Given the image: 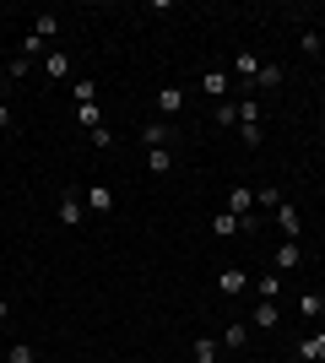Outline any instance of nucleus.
<instances>
[{"label":"nucleus","mask_w":325,"mask_h":363,"mask_svg":"<svg viewBox=\"0 0 325 363\" xmlns=\"http://www.w3.org/2000/svg\"><path fill=\"white\" fill-rule=\"evenodd\" d=\"M228 87H233V71H222V65H206L201 71V92L212 104H228Z\"/></svg>","instance_id":"f257e3e1"},{"label":"nucleus","mask_w":325,"mask_h":363,"mask_svg":"<svg viewBox=\"0 0 325 363\" xmlns=\"http://www.w3.org/2000/svg\"><path fill=\"white\" fill-rule=\"evenodd\" d=\"M217 293H222V298H244L249 293V272L244 266H222V272H217Z\"/></svg>","instance_id":"f03ea898"},{"label":"nucleus","mask_w":325,"mask_h":363,"mask_svg":"<svg viewBox=\"0 0 325 363\" xmlns=\"http://www.w3.org/2000/svg\"><path fill=\"white\" fill-rule=\"evenodd\" d=\"M55 217H60L65 228H76L81 217H87V201H81V190H60V201H55Z\"/></svg>","instance_id":"7ed1b4c3"},{"label":"nucleus","mask_w":325,"mask_h":363,"mask_svg":"<svg viewBox=\"0 0 325 363\" xmlns=\"http://www.w3.org/2000/svg\"><path fill=\"white\" fill-rule=\"evenodd\" d=\"M81 201H87V217H108L114 212V190H108V184H87Z\"/></svg>","instance_id":"20e7f679"},{"label":"nucleus","mask_w":325,"mask_h":363,"mask_svg":"<svg viewBox=\"0 0 325 363\" xmlns=\"http://www.w3.org/2000/svg\"><path fill=\"white\" fill-rule=\"evenodd\" d=\"M304 266V250H298V239H282L277 255H271V272H298Z\"/></svg>","instance_id":"39448f33"},{"label":"nucleus","mask_w":325,"mask_h":363,"mask_svg":"<svg viewBox=\"0 0 325 363\" xmlns=\"http://www.w3.org/2000/svg\"><path fill=\"white\" fill-rule=\"evenodd\" d=\"M222 212H233L239 223H244V217H255V190H244V184H233V190H228V206H222Z\"/></svg>","instance_id":"423d86ee"},{"label":"nucleus","mask_w":325,"mask_h":363,"mask_svg":"<svg viewBox=\"0 0 325 363\" xmlns=\"http://www.w3.org/2000/svg\"><path fill=\"white\" fill-rule=\"evenodd\" d=\"M228 71L239 76L244 87H255V76H261V55H249V49H239V55H233V65H228Z\"/></svg>","instance_id":"0eeeda50"},{"label":"nucleus","mask_w":325,"mask_h":363,"mask_svg":"<svg viewBox=\"0 0 325 363\" xmlns=\"http://www.w3.org/2000/svg\"><path fill=\"white\" fill-rule=\"evenodd\" d=\"M179 108H185V87H157V114H163V120H173V114H179Z\"/></svg>","instance_id":"6e6552de"},{"label":"nucleus","mask_w":325,"mask_h":363,"mask_svg":"<svg viewBox=\"0 0 325 363\" xmlns=\"http://www.w3.org/2000/svg\"><path fill=\"white\" fill-rule=\"evenodd\" d=\"M141 141H147V152H152V147H173L169 120H147V125H141Z\"/></svg>","instance_id":"1a4fd4ad"},{"label":"nucleus","mask_w":325,"mask_h":363,"mask_svg":"<svg viewBox=\"0 0 325 363\" xmlns=\"http://www.w3.org/2000/svg\"><path fill=\"white\" fill-rule=\"evenodd\" d=\"M282 76H287V71H282L277 60H261V76H255V92H266V98H271V92L282 87Z\"/></svg>","instance_id":"9d476101"},{"label":"nucleus","mask_w":325,"mask_h":363,"mask_svg":"<svg viewBox=\"0 0 325 363\" xmlns=\"http://www.w3.org/2000/svg\"><path fill=\"white\" fill-rule=\"evenodd\" d=\"M298 358H304V363H325V325H320V331H309L304 342H298Z\"/></svg>","instance_id":"9b49d317"},{"label":"nucleus","mask_w":325,"mask_h":363,"mask_svg":"<svg viewBox=\"0 0 325 363\" xmlns=\"http://www.w3.org/2000/svg\"><path fill=\"white\" fill-rule=\"evenodd\" d=\"M217 342H222V352H239V347H244V342H249V325H244V320H228Z\"/></svg>","instance_id":"f8f14e48"},{"label":"nucleus","mask_w":325,"mask_h":363,"mask_svg":"<svg viewBox=\"0 0 325 363\" xmlns=\"http://www.w3.org/2000/svg\"><path fill=\"white\" fill-rule=\"evenodd\" d=\"M44 76L49 82H65V76H71V55H65V49H49L44 55Z\"/></svg>","instance_id":"ddd939ff"},{"label":"nucleus","mask_w":325,"mask_h":363,"mask_svg":"<svg viewBox=\"0 0 325 363\" xmlns=\"http://www.w3.org/2000/svg\"><path fill=\"white\" fill-rule=\"evenodd\" d=\"M33 38L55 44V38H60V16H55V11H38V16H33Z\"/></svg>","instance_id":"4468645a"},{"label":"nucleus","mask_w":325,"mask_h":363,"mask_svg":"<svg viewBox=\"0 0 325 363\" xmlns=\"http://www.w3.org/2000/svg\"><path fill=\"white\" fill-rule=\"evenodd\" d=\"M249 320H255V331H277V325H282V309H277V303H266V298H261Z\"/></svg>","instance_id":"2eb2a0df"},{"label":"nucleus","mask_w":325,"mask_h":363,"mask_svg":"<svg viewBox=\"0 0 325 363\" xmlns=\"http://www.w3.org/2000/svg\"><path fill=\"white\" fill-rule=\"evenodd\" d=\"M277 228H282V233H293V239L304 233V217H298L293 201H282V206H277Z\"/></svg>","instance_id":"dca6fc26"},{"label":"nucleus","mask_w":325,"mask_h":363,"mask_svg":"<svg viewBox=\"0 0 325 363\" xmlns=\"http://www.w3.org/2000/svg\"><path fill=\"white\" fill-rule=\"evenodd\" d=\"M255 293H261L266 303H277V298H282V272H266V277H255Z\"/></svg>","instance_id":"f3484780"},{"label":"nucleus","mask_w":325,"mask_h":363,"mask_svg":"<svg viewBox=\"0 0 325 363\" xmlns=\"http://www.w3.org/2000/svg\"><path fill=\"white\" fill-rule=\"evenodd\" d=\"M261 114H266V104L249 92V98H239V125H261Z\"/></svg>","instance_id":"a211bd4d"},{"label":"nucleus","mask_w":325,"mask_h":363,"mask_svg":"<svg viewBox=\"0 0 325 363\" xmlns=\"http://www.w3.org/2000/svg\"><path fill=\"white\" fill-rule=\"evenodd\" d=\"M147 168L152 174H173V147H152L147 152Z\"/></svg>","instance_id":"6ab92c4d"},{"label":"nucleus","mask_w":325,"mask_h":363,"mask_svg":"<svg viewBox=\"0 0 325 363\" xmlns=\"http://www.w3.org/2000/svg\"><path fill=\"white\" fill-rule=\"evenodd\" d=\"M298 315L304 320H325V293H304V298H298Z\"/></svg>","instance_id":"aec40b11"},{"label":"nucleus","mask_w":325,"mask_h":363,"mask_svg":"<svg viewBox=\"0 0 325 363\" xmlns=\"http://www.w3.org/2000/svg\"><path fill=\"white\" fill-rule=\"evenodd\" d=\"M76 125L81 130H98V125H103V108L98 104H76Z\"/></svg>","instance_id":"412c9836"},{"label":"nucleus","mask_w":325,"mask_h":363,"mask_svg":"<svg viewBox=\"0 0 325 363\" xmlns=\"http://www.w3.org/2000/svg\"><path fill=\"white\" fill-rule=\"evenodd\" d=\"M222 358V342H212V336H195V363H217Z\"/></svg>","instance_id":"4be33fe9"},{"label":"nucleus","mask_w":325,"mask_h":363,"mask_svg":"<svg viewBox=\"0 0 325 363\" xmlns=\"http://www.w3.org/2000/svg\"><path fill=\"white\" fill-rule=\"evenodd\" d=\"M212 120H217V125H239V98H228V104H212Z\"/></svg>","instance_id":"5701e85b"},{"label":"nucleus","mask_w":325,"mask_h":363,"mask_svg":"<svg viewBox=\"0 0 325 363\" xmlns=\"http://www.w3.org/2000/svg\"><path fill=\"white\" fill-rule=\"evenodd\" d=\"M255 206L277 212V206H282V190H277V184H261V190H255Z\"/></svg>","instance_id":"b1692460"},{"label":"nucleus","mask_w":325,"mask_h":363,"mask_svg":"<svg viewBox=\"0 0 325 363\" xmlns=\"http://www.w3.org/2000/svg\"><path fill=\"white\" fill-rule=\"evenodd\" d=\"M212 233H239V217H233V212H217L212 217Z\"/></svg>","instance_id":"393cba45"},{"label":"nucleus","mask_w":325,"mask_h":363,"mask_svg":"<svg viewBox=\"0 0 325 363\" xmlns=\"http://www.w3.org/2000/svg\"><path fill=\"white\" fill-rule=\"evenodd\" d=\"M6 363H33V347L28 342H11V347H6Z\"/></svg>","instance_id":"a878e982"},{"label":"nucleus","mask_w":325,"mask_h":363,"mask_svg":"<svg viewBox=\"0 0 325 363\" xmlns=\"http://www.w3.org/2000/svg\"><path fill=\"white\" fill-rule=\"evenodd\" d=\"M298 49H304V55H314V60H320V49H325V38H320V33H304V38H298Z\"/></svg>","instance_id":"bb28decb"},{"label":"nucleus","mask_w":325,"mask_h":363,"mask_svg":"<svg viewBox=\"0 0 325 363\" xmlns=\"http://www.w3.org/2000/svg\"><path fill=\"white\" fill-rule=\"evenodd\" d=\"M93 98H98V82H93V76H81V82H76V104H93Z\"/></svg>","instance_id":"cd10ccee"},{"label":"nucleus","mask_w":325,"mask_h":363,"mask_svg":"<svg viewBox=\"0 0 325 363\" xmlns=\"http://www.w3.org/2000/svg\"><path fill=\"white\" fill-rule=\"evenodd\" d=\"M28 65H33L28 55H16V60H6V76H11V82H22V76H28Z\"/></svg>","instance_id":"c85d7f7f"},{"label":"nucleus","mask_w":325,"mask_h":363,"mask_svg":"<svg viewBox=\"0 0 325 363\" xmlns=\"http://www.w3.org/2000/svg\"><path fill=\"white\" fill-rule=\"evenodd\" d=\"M239 136H244V147H261V141H266L261 125H239Z\"/></svg>","instance_id":"c756f323"},{"label":"nucleus","mask_w":325,"mask_h":363,"mask_svg":"<svg viewBox=\"0 0 325 363\" xmlns=\"http://www.w3.org/2000/svg\"><path fill=\"white\" fill-rule=\"evenodd\" d=\"M87 136H93V147H114V130H108V125H98V130H87Z\"/></svg>","instance_id":"7c9ffc66"},{"label":"nucleus","mask_w":325,"mask_h":363,"mask_svg":"<svg viewBox=\"0 0 325 363\" xmlns=\"http://www.w3.org/2000/svg\"><path fill=\"white\" fill-rule=\"evenodd\" d=\"M11 125H16V108L6 104V98H0V130H11Z\"/></svg>","instance_id":"2f4dec72"},{"label":"nucleus","mask_w":325,"mask_h":363,"mask_svg":"<svg viewBox=\"0 0 325 363\" xmlns=\"http://www.w3.org/2000/svg\"><path fill=\"white\" fill-rule=\"evenodd\" d=\"M6 315H11V298H0V320H6Z\"/></svg>","instance_id":"473e14b6"},{"label":"nucleus","mask_w":325,"mask_h":363,"mask_svg":"<svg viewBox=\"0 0 325 363\" xmlns=\"http://www.w3.org/2000/svg\"><path fill=\"white\" fill-rule=\"evenodd\" d=\"M0 184H6V168H0Z\"/></svg>","instance_id":"72a5a7b5"},{"label":"nucleus","mask_w":325,"mask_h":363,"mask_svg":"<svg viewBox=\"0 0 325 363\" xmlns=\"http://www.w3.org/2000/svg\"><path fill=\"white\" fill-rule=\"evenodd\" d=\"M320 65H325V49H320Z\"/></svg>","instance_id":"f704fd0d"},{"label":"nucleus","mask_w":325,"mask_h":363,"mask_svg":"<svg viewBox=\"0 0 325 363\" xmlns=\"http://www.w3.org/2000/svg\"><path fill=\"white\" fill-rule=\"evenodd\" d=\"M0 76H6V65H0Z\"/></svg>","instance_id":"c9c22d12"},{"label":"nucleus","mask_w":325,"mask_h":363,"mask_svg":"<svg viewBox=\"0 0 325 363\" xmlns=\"http://www.w3.org/2000/svg\"><path fill=\"white\" fill-rule=\"evenodd\" d=\"M320 38H325V33H320Z\"/></svg>","instance_id":"e433bc0d"}]
</instances>
